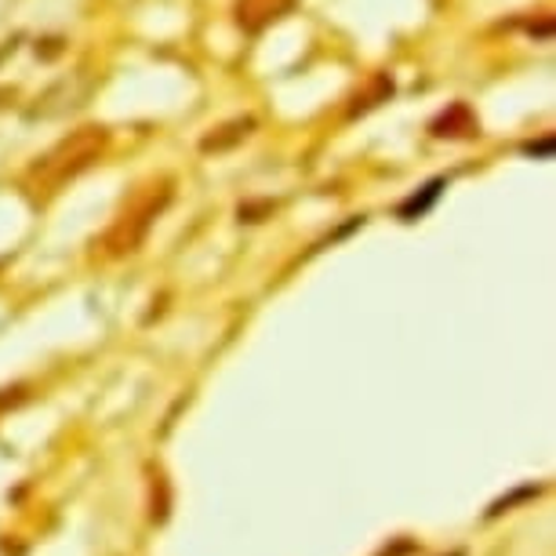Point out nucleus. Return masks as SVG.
Listing matches in <instances>:
<instances>
[{
  "instance_id": "1",
  "label": "nucleus",
  "mask_w": 556,
  "mask_h": 556,
  "mask_svg": "<svg viewBox=\"0 0 556 556\" xmlns=\"http://www.w3.org/2000/svg\"><path fill=\"white\" fill-rule=\"evenodd\" d=\"M110 135L106 128H80L70 139H62L55 150L37 156V164L29 167V182L37 193H55L59 186H66L70 178H77L80 172H88L91 164L106 153Z\"/></svg>"
},
{
  "instance_id": "2",
  "label": "nucleus",
  "mask_w": 556,
  "mask_h": 556,
  "mask_svg": "<svg viewBox=\"0 0 556 556\" xmlns=\"http://www.w3.org/2000/svg\"><path fill=\"white\" fill-rule=\"evenodd\" d=\"M167 204H172V182L150 186L146 193L135 197V201L113 218V226L106 229V233H102V255L124 258V255H131V251H139L146 233H150L156 218L164 215Z\"/></svg>"
},
{
  "instance_id": "3",
  "label": "nucleus",
  "mask_w": 556,
  "mask_h": 556,
  "mask_svg": "<svg viewBox=\"0 0 556 556\" xmlns=\"http://www.w3.org/2000/svg\"><path fill=\"white\" fill-rule=\"evenodd\" d=\"M291 4H295V0H237L233 15L244 29L258 34V29H266L269 23L285 18L291 12Z\"/></svg>"
},
{
  "instance_id": "4",
  "label": "nucleus",
  "mask_w": 556,
  "mask_h": 556,
  "mask_svg": "<svg viewBox=\"0 0 556 556\" xmlns=\"http://www.w3.org/2000/svg\"><path fill=\"white\" fill-rule=\"evenodd\" d=\"M255 128H258L255 117H233V121H226V124H218V128L207 131L201 139V150L204 153H226V150H233V146L244 142Z\"/></svg>"
},
{
  "instance_id": "5",
  "label": "nucleus",
  "mask_w": 556,
  "mask_h": 556,
  "mask_svg": "<svg viewBox=\"0 0 556 556\" xmlns=\"http://www.w3.org/2000/svg\"><path fill=\"white\" fill-rule=\"evenodd\" d=\"M440 190H444V178H433L429 186H422V193H412V197H407V201L401 204V215H404V218H418L429 204L437 201Z\"/></svg>"
}]
</instances>
